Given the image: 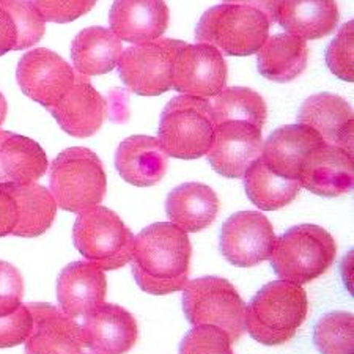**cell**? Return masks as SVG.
Masks as SVG:
<instances>
[{"mask_svg": "<svg viewBox=\"0 0 354 354\" xmlns=\"http://www.w3.org/2000/svg\"><path fill=\"white\" fill-rule=\"evenodd\" d=\"M192 245L186 232L156 222L134 238L133 274L147 293L162 296L185 288L189 277Z\"/></svg>", "mask_w": 354, "mask_h": 354, "instance_id": "1", "label": "cell"}, {"mask_svg": "<svg viewBox=\"0 0 354 354\" xmlns=\"http://www.w3.org/2000/svg\"><path fill=\"white\" fill-rule=\"evenodd\" d=\"M307 309V293L301 285L274 281L265 285L245 307L244 326L261 345H283L302 326Z\"/></svg>", "mask_w": 354, "mask_h": 354, "instance_id": "2", "label": "cell"}, {"mask_svg": "<svg viewBox=\"0 0 354 354\" xmlns=\"http://www.w3.org/2000/svg\"><path fill=\"white\" fill-rule=\"evenodd\" d=\"M271 27L268 16L252 5L221 3L200 18L196 39L211 44L221 54L248 57L259 53Z\"/></svg>", "mask_w": 354, "mask_h": 354, "instance_id": "3", "label": "cell"}, {"mask_svg": "<svg viewBox=\"0 0 354 354\" xmlns=\"http://www.w3.org/2000/svg\"><path fill=\"white\" fill-rule=\"evenodd\" d=\"M335 255L337 244L329 232L319 225L301 224L276 239L270 260L281 281L304 285L323 276Z\"/></svg>", "mask_w": 354, "mask_h": 354, "instance_id": "4", "label": "cell"}, {"mask_svg": "<svg viewBox=\"0 0 354 354\" xmlns=\"http://www.w3.org/2000/svg\"><path fill=\"white\" fill-rule=\"evenodd\" d=\"M50 194L57 207L81 213L101 205L106 197L107 178L101 159L84 147L66 148L49 169Z\"/></svg>", "mask_w": 354, "mask_h": 354, "instance_id": "5", "label": "cell"}, {"mask_svg": "<svg viewBox=\"0 0 354 354\" xmlns=\"http://www.w3.org/2000/svg\"><path fill=\"white\" fill-rule=\"evenodd\" d=\"M214 129L211 102L198 96L180 95L164 107L158 140L169 156L198 159L208 155Z\"/></svg>", "mask_w": 354, "mask_h": 354, "instance_id": "6", "label": "cell"}, {"mask_svg": "<svg viewBox=\"0 0 354 354\" xmlns=\"http://www.w3.org/2000/svg\"><path fill=\"white\" fill-rule=\"evenodd\" d=\"M73 239L79 252L102 271L120 270L133 257V232L117 213L101 205L79 213Z\"/></svg>", "mask_w": 354, "mask_h": 354, "instance_id": "7", "label": "cell"}, {"mask_svg": "<svg viewBox=\"0 0 354 354\" xmlns=\"http://www.w3.org/2000/svg\"><path fill=\"white\" fill-rule=\"evenodd\" d=\"M183 309L192 326L211 324L224 330L232 344L241 339L245 326V304L225 279L207 276L183 288Z\"/></svg>", "mask_w": 354, "mask_h": 354, "instance_id": "8", "label": "cell"}, {"mask_svg": "<svg viewBox=\"0 0 354 354\" xmlns=\"http://www.w3.org/2000/svg\"><path fill=\"white\" fill-rule=\"evenodd\" d=\"M185 46V41L172 38L131 46L118 60L120 77L136 95H162L172 88L174 62Z\"/></svg>", "mask_w": 354, "mask_h": 354, "instance_id": "9", "label": "cell"}, {"mask_svg": "<svg viewBox=\"0 0 354 354\" xmlns=\"http://www.w3.org/2000/svg\"><path fill=\"white\" fill-rule=\"evenodd\" d=\"M276 239L266 216L259 211H238L222 225L221 252L233 266H257L270 259Z\"/></svg>", "mask_w": 354, "mask_h": 354, "instance_id": "10", "label": "cell"}, {"mask_svg": "<svg viewBox=\"0 0 354 354\" xmlns=\"http://www.w3.org/2000/svg\"><path fill=\"white\" fill-rule=\"evenodd\" d=\"M227 62L207 43L186 44L174 62L172 88L198 98H213L227 85Z\"/></svg>", "mask_w": 354, "mask_h": 354, "instance_id": "11", "label": "cell"}, {"mask_svg": "<svg viewBox=\"0 0 354 354\" xmlns=\"http://www.w3.org/2000/svg\"><path fill=\"white\" fill-rule=\"evenodd\" d=\"M16 79L22 93L49 109L71 88L76 73L54 50L37 48L19 60Z\"/></svg>", "mask_w": 354, "mask_h": 354, "instance_id": "12", "label": "cell"}, {"mask_svg": "<svg viewBox=\"0 0 354 354\" xmlns=\"http://www.w3.org/2000/svg\"><path fill=\"white\" fill-rule=\"evenodd\" d=\"M261 150L260 128L248 122H224L216 124L208 161L225 178H243L245 170L261 156Z\"/></svg>", "mask_w": 354, "mask_h": 354, "instance_id": "13", "label": "cell"}, {"mask_svg": "<svg viewBox=\"0 0 354 354\" xmlns=\"http://www.w3.org/2000/svg\"><path fill=\"white\" fill-rule=\"evenodd\" d=\"M301 187L317 196L339 197L353 191L354 159L344 148L326 142L307 155L299 174Z\"/></svg>", "mask_w": 354, "mask_h": 354, "instance_id": "14", "label": "cell"}, {"mask_svg": "<svg viewBox=\"0 0 354 354\" xmlns=\"http://www.w3.org/2000/svg\"><path fill=\"white\" fill-rule=\"evenodd\" d=\"M33 329L26 340V354H82L85 344L81 326L60 307L46 302L27 304Z\"/></svg>", "mask_w": 354, "mask_h": 354, "instance_id": "15", "label": "cell"}, {"mask_svg": "<svg viewBox=\"0 0 354 354\" xmlns=\"http://www.w3.org/2000/svg\"><path fill=\"white\" fill-rule=\"evenodd\" d=\"M48 111L66 134L84 139L101 129L107 115V104L87 76L76 74L71 88Z\"/></svg>", "mask_w": 354, "mask_h": 354, "instance_id": "16", "label": "cell"}, {"mask_svg": "<svg viewBox=\"0 0 354 354\" xmlns=\"http://www.w3.org/2000/svg\"><path fill=\"white\" fill-rule=\"evenodd\" d=\"M84 344L95 354H124L139 339V326L128 310L117 304L96 307L84 317Z\"/></svg>", "mask_w": 354, "mask_h": 354, "instance_id": "17", "label": "cell"}, {"mask_svg": "<svg viewBox=\"0 0 354 354\" xmlns=\"http://www.w3.org/2000/svg\"><path fill=\"white\" fill-rule=\"evenodd\" d=\"M170 13L164 0H115L109 11L111 30L128 43H148L161 38Z\"/></svg>", "mask_w": 354, "mask_h": 354, "instance_id": "18", "label": "cell"}, {"mask_svg": "<svg viewBox=\"0 0 354 354\" xmlns=\"http://www.w3.org/2000/svg\"><path fill=\"white\" fill-rule=\"evenodd\" d=\"M104 271L88 261H74L62 270L57 282L60 309L73 319L88 315L106 299Z\"/></svg>", "mask_w": 354, "mask_h": 354, "instance_id": "19", "label": "cell"}, {"mask_svg": "<svg viewBox=\"0 0 354 354\" xmlns=\"http://www.w3.org/2000/svg\"><path fill=\"white\" fill-rule=\"evenodd\" d=\"M353 107L334 93H318L302 102L298 123L307 124L329 145L353 155Z\"/></svg>", "mask_w": 354, "mask_h": 354, "instance_id": "20", "label": "cell"}, {"mask_svg": "<svg viewBox=\"0 0 354 354\" xmlns=\"http://www.w3.org/2000/svg\"><path fill=\"white\" fill-rule=\"evenodd\" d=\"M115 167L129 185L150 187L164 178L169 167V155L155 137L131 136L117 148Z\"/></svg>", "mask_w": 354, "mask_h": 354, "instance_id": "21", "label": "cell"}, {"mask_svg": "<svg viewBox=\"0 0 354 354\" xmlns=\"http://www.w3.org/2000/svg\"><path fill=\"white\" fill-rule=\"evenodd\" d=\"M322 136L307 124H287L272 131L261 150V159L274 172L298 180L301 167L313 148L323 144Z\"/></svg>", "mask_w": 354, "mask_h": 354, "instance_id": "22", "label": "cell"}, {"mask_svg": "<svg viewBox=\"0 0 354 354\" xmlns=\"http://www.w3.org/2000/svg\"><path fill=\"white\" fill-rule=\"evenodd\" d=\"M219 208L218 194L202 183H185L176 186L165 202L169 219L187 233L208 228L218 218Z\"/></svg>", "mask_w": 354, "mask_h": 354, "instance_id": "23", "label": "cell"}, {"mask_svg": "<svg viewBox=\"0 0 354 354\" xmlns=\"http://www.w3.org/2000/svg\"><path fill=\"white\" fill-rule=\"evenodd\" d=\"M48 167V156L35 140L0 129V186L37 183Z\"/></svg>", "mask_w": 354, "mask_h": 354, "instance_id": "24", "label": "cell"}, {"mask_svg": "<svg viewBox=\"0 0 354 354\" xmlns=\"http://www.w3.org/2000/svg\"><path fill=\"white\" fill-rule=\"evenodd\" d=\"M339 19L335 0H281L277 22L290 35L306 41L330 35Z\"/></svg>", "mask_w": 354, "mask_h": 354, "instance_id": "25", "label": "cell"}, {"mask_svg": "<svg viewBox=\"0 0 354 354\" xmlns=\"http://www.w3.org/2000/svg\"><path fill=\"white\" fill-rule=\"evenodd\" d=\"M122 54V39L104 27L84 28L77 33L71 46L74 68L87 77L111 73L118 65Z\"/></svg>", "mask_w": 354, "mask_h": 354, "instance_id": "26", "label": "cell"}, {"mask_svg": "<svg viewBox=\"0 0 354 354\" xmlns=\"http://www.w3.org/2000/svg\"><path fill=\"white\" fill-rule=\"evenodd\" d=\"M309 48L304 39L277 33L268 37L265 44L259 49V71L268 81L287 84L299 77L307 68Z\"/></svg>", "mask_w": 354, "mask_h": 354, "instance_id": "27", "label": "cell"}, {"mask_svg": "<svg viewBox=\"0 0 354 354\" xmlns=\"http://www.w3.org/2000/svg\"><path fill=\"white\" fill-rule=\"evenodd\" d=\"M15 197L19 208V222L13 235L21 238H37L48 232L57 214V203L44 186L2 185Z\"/></svg>", "mask_w": 354, "mask_h": 354, "instance_id": "28", "label": "cell"}, {"mask_svg": "<svg viewBox=\"0 0 354 354\" xmlns=\"http://www.w3.org/2000/svg\"><path fill=\"white\" fill-rule=\"evenodd\" d=\"M244 187L255 207L263 211H276L293 202L301 191V183L276 174L260 156L245 170Z\"/></svg>", "mask_w": 354, "mask_h": 354, "instance_id": "29", "label": "cell"}, {"mask_svg": "<svg viewBox=\"0 0 354 354\" xmlns=\"http://www.w3.org/2000/svg\"><path fill=\"white\" fill-rule=\"evenodd\" d=\"M211 109L216 124L248 122L261 129L268 118V106L263 96L248 87H225L214 96Z\"/></svg>", "mask_w": 354, "mask_h": 354, "instance_id": "30", "label": "cell"}, {"mask_svg": "<svg viewBox=\"0 0 354 354\" xmlns=\"http://www.w3.org/2000/svg\"><path fill=\"white\" fill-rule=\"evenodd\" d=\"M313 344L322 354L354 353V317L350 312H329L318 319Z\"/></svg>", "mask_w": 354, "mask_h": 354, "instance_id": "31", "label": "cell"}, {"mask_svg": "<svg viewBox=\"0 0 354 354\" xmlns=\"http://www.w3.org/2000/svg\"><path fill=\"white\" fill-rule=\"evenodd\" d=\"M326 64L342 81L354 82V21L345 22L326 50Z\"/></svg>", "mask_w": 354, "mask_h": 354, "instance_id": "32", "label": "cell"}, {"mask_svg": "<svg viewBox=\"0 0 354 354\" xmlns=\"http://www.w3.org/2000/svg\"><path fill=\"white\" fill-rule=\"evenodd\" d=\"M180 354H235L232 350V340L224 330L200 324L194 326L180 345Z\"/></svg>", "mask_w": 354, "mask_h": 354, "instance_id": "33", "label": "cell"}, {"mask_svg": "<svg viewBox=\"0 0 354 354\" xmlns=\"http://www.w3.org/2000/svg\"><path fill=\"white\" fill-rule=\"evenodd\" d=\"M43 18L57 24H66L87 15L98 0H32Z\"/></svg>", "mask_w": 354, "mask_h": 354, "instance_id": "34", "label": "cell"}, {"mask_svg": "<svg viewBox=\"0 0 354 354\" xmlns=\"http://www.w3.org/2000/svg\"><path fill=\"white\" fill-rule=\"evenodd\" d=\"M33 329V318L27 304H21L10 315L0 317V348L22 345Z\"/></svg>", "mask_w": 354, "mask_h": 354, "instance_id": "35", "label": "cell"}, {"mask_svg": "<svg viewBox=\"0 0 354 354\" xmlns=\"http://www.w3.org/2000/svg\"><path fill=\"white\" fill-rule=\"evenodd\" d=\"M24 279L18 268L0 260V317L10 315L22 304Z\"/></svg>", "mask_w": 354, "mask_h": 354, "instance_id": "36", "label": "cell"}, {"mask_svg": "<svg viewBox=\"0 0 354 354\" xmlns=\"http://www.w3.org/2000/svg\"><path fill=\"white\" fill-rule=\"evenodd\" d=\"M21 50V30L11 10L0 0V57Z\"/></svg>", "mask_w": 354, "mask_h": 354, "instance_id": "37", "label": "cell"}, {"mask_svg": "<svg viewBox=\"0 0 354 354\" xmlns=\"http://www.w3.org/2000/svg\"><path fill=\"white\" fill-rule=\"evenodd\" d=\"M19 222V208L15 197L0 186V238L13 235Z\"/></svg>", "mask_w": 354, "mask_h": 354, "instance_id": "38", "label": "cell"}, {"mask_svg": "<svg viewBox=\"0 0 354 354\" xmlns=\"http://www.w3.org/2000/svg\"><path fill=\"white\" fill-rule=\"evenodd\" d=\"M224 3H245L252 5L268 16L271 24L274 26L279 18V7H281V0H224Z\"/></svg>", "mask_w": 354, "mask_h": 354, "instance_id": "39", "label": "cell"}, {"mask_svg": "<svg viewBox=\"0 0 354 354\" xmlns=\"http://www.w3.org/2000/svg\"><path fill=\"white\" fill-rule=\"evenodd\" d=\"M7 112H8V104H7V100H5V96L2 95V91H0V127H2L5 118H7Z\"/></svg>", "mask_w": 354, "mask_h": 354, "instance_id": "40", "label": "cell"}]
</instances>
